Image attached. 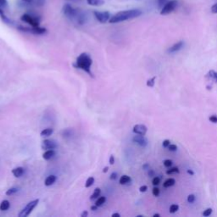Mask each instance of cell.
I'll use <instances>...</instances> for the list:
<instances>
[{"label":"cell","instance_id":"obj_36","mask_svg":"<svg viewBox=\"0 0 217 217\" xmlns=\"http://www.w3.org/2000/svg\"><path fill=\"white\" fill-rule=\"evenodd\" d=\"M163 147H164V148H168L169 147V145L170 144V140H168V139H165L164 141H163Z\"/></svg>","mask_w":217,"mask_h":217},{"label":"cell","instance_id":"obj_41","mask_svg":"<svg viewBox=\"0 0 217 217\" xmlns=\"http://www.w3.org/2000/svg\"><path fill=\"white\" fill-rule=\"evenodd\" d=\"M147 190H148V187H147V186H145V185H143V186L140 187V188H139V191H140L141 193H144V192H146Z\"/></svg>","mask_w":217,"mask_h":217},{"label":"cell","instance_id":"obj_10","mask_svg":"<svg viewBox=\"0 0 217 217\" xmlns=\"http://www.w3.org/2000/svg\"><path fill=\"white\" fill-rule=\"evenodd\" d=\"M132 141H133L134 143H136L137 144H138L139 146H142V147H145V146H147V144H148V140L144 137L143 135L137 134V136H134V137H133Z\"/></svg>","mask_w":217,"mask_h":217},{"label":"cell","instance_id":"obj_21","mask_svg":"<svg viewBox=\"0 0 217 217\" xmlns=\"http://www.w3.org/2000/svg\"><path fill=\"white\" fill-rule=\"evenodd\" d=\"M100 193H101V190H100V188H99V187L95 188V189H94L93 193V194H92V196L90 197V199H91V200L97 199L100 196Z\"/></svg>","mask_w":217,"mask_h":217},{"label":"cell","instance_id":"obj_39","mask_svg":"<svg viewBox=\"0 0 217 217\" xmlns=\"http://www.w3.org/2000/svg\"><path fill=\"white\" fill-rule=\"evenodd\" d=\"M210 120L212 122V123H217V116L216 115H211L210 117Z\"/></svg>","mask_w":217,"mask_h":217},{"label":"cell","instance_id":"obj_17","mask_svg":"<svg viewBox=\"0 0 217 217\" xmlns=\"http://www.w3.org/2000/svg\"><path fill=\"white\" fill-rule=\"evenodd\" d=\"M10 207V203L9 200H3L0 204V210L2 211H5V210H8Z\"/></svg>","mask_w":217,"mask_h":217},{"label":"cell","instance_id":"obj_46","mask_svg":"<svg viewBox=\"0 0 217 217\" xmlns=\"http://www.w3.org/2000/svg\"><path fill=\"white\" fill-rule=\"evenodd\" d=\"M108 166H106V167H105V168L103 169V172H104V173H106V172H108Z\"/></svg>","mask_w":217,"mask_h":217},{"label":"cell","instance_id":"obj_42","mask_svg":"<svg viewBox=\"0 0 217 217\" xmlns=\"http://www.w3.org/2000/svg\"><path fill=\"white\" fill-rule=\"evenodd\" d=\"M211 12L214 13V14H217V3H215L211 7Z\"/></svg>","mask_w":217,"mask_h":217},{"label":"cell","instance_id":"obj_11","mask_svg":"<svg viewBox=\"0 0 217 217\" xmlns=\"http://www.w3.org/2000/svg\"><path fill=\"white\" fill-rule=\"evenodd\" d=\"M147 131H148L147 126L144 125H142V124H137L133 126V132L135 134H139V135L144 136L147 133Z\"/></svg>","mask_w":217,"mask_h":217},{"label":"cell","instance_id":"obj_2","mask_svg":"<svg viewBox=\"0 0 217 217\" xmlns=\"http://www.w3.org/2000/svg\"><path fill=\"white\" fill-rule=\"evenodd\" d=\"M142 14V11L139 9H129V10H124L116 13L114 15L110 17L109 23H119L125 20H128L131 19L137 18Z\"/></svg>","mask_w":217,"mask_h":217},{"label":"cell","instance_id":"obj_44","mask_svg":"<svg viewBox=\"0 0 217 217\" xmlns=\"http://www.w3.org/2000/svg\"><path fill=\"white\" fill-rule=\"evenodd\" d=\"M88 216V212L87 211H83L81 215V217H87Z\"/></svg>","mask_w":217,"mask_h":217},{"label":"cell","instance_id":"obj_37","mask_svg":"<svg viewBox=\"0 0 217 217\" xmlns=\"http://www.w3.org/2000/svg\"><path fill=\"white\" fill-rule=\"evenodd\" d=\"M7 0H0V8H5L7 6Z\"/></svg>","mask_w":217,"mask_h":217},{"label":"cell","instance_id":"obj_7","mask_svg":"<svg viewBox=\"0 0 217 217\" xmlns=\"http://www.w3.org/2000/svg\"><path fill=\"white\" fill-rule=\"evenodd\" d=\"M94 16L100 23H105L110 19V14L108 11H94Z\"/></svg>","mask_w":217,"mask_h":217},{"label":"cell","instance_id":"obj_20","mask_svg":"<svg viewBox=\"0 0 217 217\" xmlns=\"http://www.w3.org/2000/svg\"><path fill=\"white\" fill-rule=\"evenodd\" d=\"M175 183H176V180H175V179H173V178H169V179H167V180L164 181L163 186H164V187H170L175 185Z\"/></svg>","mask_w":217,"mask_h":217},{"label":"cell","instance_id":"obj_14","mask_svg":"<svg viewBox=\"0 0 217 217\" xmlns=\"http://www.w3.org/2000/svg\"><path fill=\"white\" fill-rule=\"evenodd\" d=\"M24 168L23 167H17L12 170V174L15 176V177H20L23 174H24Z\"/></svg>","mask_w":217,"mask_h":217},{"label":"cell","instance_id":"obj_24","mask_svg":"<svg viewBox=\"0 0 217 217\" xmlns=\"http://www.w3.org/2000/svg\"><path fill=\"white\" fill-rule=\"evenodd\" d=\"M155 80H156V76H154V77H152L151 79H149V80L147 81V86L149 87H153L155 86Z\"/></svg>","mask_w":217,"mask_h":217},{"label":"cell","instance_id":"obj_47","mask_svg":"<svg viewBox=\"0 0 217 217\" xmlns=\"http://www.w3.org/2000/svg\"><path fill=\"white\" fill-rule=\"evenodd\" d=\"M69 2H72V3H78V2H82V0H67Z\"/></svg>","mask_w":217,"mask_h":217},{"label":"cell","instance_id":"obj_23","mask_svg":"<svg viewBox=\"0 0 217 217\" xmlns=\"http://www.w3.org/2000/svg\"><path fill=\"white\" fill-rule=\"evenodd\" d=\"M94 178L93 177V176H90V177H88L87 179V181H86V183H85V187H92L93 185V183H94Z\"/></svg>","mask_w":217,"mask_h":217},{"label":"cell","instance_id":"obj_8","mask_svg":"<svg viewBox=\"0 0 217 217\" xmlns=\"http://www.w3.org/2000/svg\"><path fill=\"white\" fill-rule=\"evenodd\" d=\"M20 31L22 32H32L34 34H43L46 32V29L43 27H40V26H36L33 27L32 26V28L30 27H23V26H19L18 27Z\"/></svg>","mask_w":217,"mask_h":217},{"label":"cell","instance_id":"obj_13","mask_svg":"<svg viewBox=\"0 0 217 217\" xmlns=\"http://www.w3.org/2000/svg\"><path fill=\"white\" fill-rule=\"evenodd\" d=\"M54 156H55V151L54 149H49V150H46L43 155V158L46 160H49L51 159H53Z\"/></svg>","mask_w":217,"mask_h":217},{"label":"cell","instance_id":"obj_16","mask_svg":"<svg viewBox=\"0 0 217 217\" xmlns=\"http://www.w3.org/2000/svg\"><path fill=\"white\" fill-rule=\"evenodd\" d=\"M131 181H132V179H131V177H130L129 176H127V175H123L122 176H120V180H119V182H120V184H121V185H126V184L131 182Z\"/></svg>","mask_w":217,"mask_h":217},{"label":"cell","instance_id":"obj_38","mask_svg":"<svg viewBox=\"0 0 217 217\" xmlns=\"http://www.w3.org/2000/svg\"><path fill=\"white\" fill-rule=\"evenodd\" d=\"M158 1V4H159V6L160 7H161V6H164L169 0H157Z\"/></svg>","mask_w":217,"mask_h":217},{"label":"cell","instance_id":"obj_31","mask_svg":"<svg viewBox=\"0 0 217 217\" xmlns=\"http://www.w3.org/2000/svg\"><path fill=\"white\" fill-rule=\"evenodd\" d=\"M195 199H196V198H195V196H194L193 194H190V195H188V197H187V202L190 203V204L194 203Z\"/></svg>","mask_w":217,"mask_h":217},{"label":"cell","instance_id":"obj_33","mask_svg":"<svg viewBox=\"0 0 217 217\" xmlns=\"http://www.w3.org/2000/svg\"><path fill=\"white\" fill-rule=\"evenodd\" d=\"M152 193H153V195L155 196V197H158L160 195V189L158 187H154L153 190H152Z\"/></svg>","mask_w":217,"mask_h":217},{"label":"cell","instance_id":"obj_43","mask_svg":"<svg viewBox=\"0 0 217 217\" xmlns=\"http://www.w3.org/2000/svg\"><path fill=\"white\" fill-rule=\"evenodd\" d=\"M108 163L110 164H114V155H110L109 160H108Z\"/></svg>","mask_w":217,"mask_h":217},{"label":"cell","instance_id":"obj_35","mask_svg":"<svg viewBox=\"0 0 217 217\" xmlns=\"http://www.w3.org/2000/svg\"><path fill=\"white\" fill-rule=\"evenodd\" d=\"M168 149H169L170 151H176L177 147H176V145H175V144H170L169 147H168Z\"/></svg>","mask_w":217,"mask_h":217},{"label":"cell","instance_id":"obj_1","mask_svg":"<svg viewBox=\"0 0 217 217\" xmlns=\"http://www.w3.org/2000/svg\"><path fill=\"white\" fill-rule=\"evenodd\" d=\"M63 13L72 22L83 25L86 22V14L79 9H76L70 4H65L63 7Z\"/></svg>","mask_w":217,"mask_h":217},{"label":"cell","instance_id":"obj_51","mask_svg":"<svg viewBox=\"0 0 217 217\" xmlns=\"http://www.w3.org/2000/svg\"><path fill=\"white\" fill-rule=\"evenodd\" d=\"M160 214H155L154 215V217H160Z\"/></svg>","mask_w":217,"mask_h":217},{"label":"cell","instance_id":"obj_45","mask_svg":"<svg viewBox=\"0 0 217 217\" xmlns=\"http://www.w3.org/2000/svg\"><path fill=\"white\" fill-rule=\"evenodd\" d=\"M97 209H98V206L95 205H93V206H92L91 207V210H93V211H95V210H97Z\"/></svg>","mask_w":217,"mask_h":217},{"label":"cell","instance_id":"obj_34","mask_svg":"<svg viewBox=\"0 0 217 217\" xmlns=\"http://www.w3.org/2000/svg\"><path fill=\"white\" fill-rule=\"evenodd\" d=\"M164 165L165 166V167H167V168H169V167H170L171 165H172V161L170 160H164Z\"/></svg>","mask_w":217,"mask_h":217},{"label":"cell","instance_id":"obj_49","mask_svg":"<svg viewBox=\"0 0 217 217\" xmlns=\"http://www.w3.org/2000/svg\"><path fill=\"white\" fill-rule=\"evenodd\" d=\"M187 173H188V174H191V175H193V174H194L193 171L191 170H187Z\"/></svg>","mask_w":217,"mask_h":217},{"label":"cell","instance_id":"obj_29","mask_svg":"<svg viewBox=\"0 0 217 217\" xmlns=\"http://www.w3.org/2000/svg\"><path fill=\"white\" fill-rule=\"evenodd\" d=\"M173 173H179V169L177 167H174V168H171L170 170H168L166 171L167 175H170V174H173Z\"/></svg>","mask_w":217,"mask_h":217},{"label":"cell","instance_id":"obj_18","mask_svg":"<svg viewBox=\"0 0 217 217\" xmlns=\"http://www.w3.org/2000/svg\"><path fill=\"white\" fill-rule=\"evenodd\" d=\"M53 132H54V129H52V128H46V129H44V130H43L42 132H41V133H40V135H41V137H49V136H51L52 134H53Z\"/></svg>","mask_w":217,"mask_h":217},{"label":"cell","instance_id":"obj_4","mask_svg":"<svg viewBox=\"0 0 217 217\" xmlns=\"http://www.w3.org/2000/svg\"><path fill=\"white\" fill-rule=\"evenodd\" d=\"M39 203V199H35V200H32L31 201L30 203H28L26 205V206L20 212L19 214V217H27L32 212V210H34V208L38 205Z\"/></svg>","mask_w":217,"mask_h":217},{"label":"cell","instance_id":"obj_15","mask_svg":"<svg viewBox=\"0 0 217 217\" xmlns=\"http://www.w3.org/2000/svg\"><path fill=\"white\" fill-rule=\"evenodd\" d=\"M55 181H56V176H55L54 175H50V176H49L45 179L44 184H45V186L49 187V186H51V185L54 184V182H55Z\"/></svg>","mask_w":217,"mask_h":217},{"label":"cell","instance_id":"obj_3","mask_svg":"<svg viewBox=\"0 0 217 217\" xmlns=\"http://www.w3.org/2000/svg\"><path fill=\"white\" fill-rule=\"evenodd\" d=\"M93 64V59L90 57V55L86 53H82L77 58H76V64H74L73 65L76 68L81 69L82 70H84L85 72H87L90 76H93V73L91 72V66Z\"/></svg>","mask_w":217,"mask_h":217},{"label":"cell","instance_id":"obj_50","mask_svg":"<svg viewBox=\"0 0 217 217\" xmlns=\"http://www.w3.org/2000/svg\"><path fill=\"white\" fill-rule=\"evenodd\" d=\"M3 14V10L2 9V8H0V15Z\"/></svg>","mask_w":217,"mask_h":217},{"label":"cell","instance_id":"obj_5","mask_svg":"<svg viewBox=\"0 0 217 217\" xmlns=\"http://www.w3.org/2000/svg\"><path fill=\"white\" fill-rule=\"evenodd\" d=\"M177 1L176 0H170V1H168L164 6H163L162 9L160 11V14H168L170 13H171L172 11L175 10V9L177 7Z\"/></svg>","mask_w":217,"mask_h":217},{"label":"cell","instance_id":"obj_25","mask_svg":"<svg viewBox=\"0 0 217 217\" xmlns=\"http://www.w3.org/2000/svg\"><path fill=\"white\" fill-rule=\"evenodd\" d=\"M17 192H18V188H16V187H11V188H9V190L6 191V195L11 196V195L14 194V193H17Z\"/></svg>","mask_w":217,"mask_h":217},{"label":"cell","instance_id":"obj_9","mask_svg":"<svg viewBox=\"0 0 217 217\" xmlns=\"http://www.w3.org/2000/svg\"><path fill=\"white\" fill-rule=\"evenodd\" d=\"M57 143L52 140V139H46L44 141H43L42 144H41V148L43 150H49V149H54L57 148Z\"/></svg>","mask_w":217,"mask_h":217},{"label":"cell","instance_id":"obj_12","mask_svg":"<svg viewBox=\"0 0 217 217\" xmlns=\"http://www.w3.org/2000/svg\"><path fill=\"white\" fill-rule=\"evenodd\" d=\"M183 44H184L183 42L180 41V42L175 43L173 46H171V47L168 49V52H169V53H175V52H176V51H179V50L183 47Z\"/></svg>","mask_w":217,"mask_h":217},{"label":"cell","instance_id":"obj_30","mask_svg":"<svg viewBox=\"0 0 217 217\" xmlns=\"http://www.w3.org/2000/svg\"><path fill=\"white\" fill-rule=\"evenodd\" d=\"M152 183H153V185H154V186H157V185H159V184L160 183V177H158V176L154 177V178H153V180H152Z\"/></svg>","mask_w":217,"mask_h":217},{"label":"cell","instance_id":"obj_19","mask_svg":"<svg viewBox=\"0 0 217 217\" xmlns=\"http://www.w3.org/2000/svg\"><path fill=\"white\" fill-rule=\"evenodd\" d=\"M87 3L93 6H101L105 3L104 0H87Z\"/></svg>","mask_w":217,"mask_h":217},{"label":"cell","instance_id":"obj_22","mask_svg":"<svg viewBox=\"0 0 217 217\" xmlns=\"http://www.w3.org/2000/svg\"><path fill=\"white\" fill-rule=\"evenodd\" d=\"M105 202H106V198L104 197V196H101V197H99V198L97 199V200H96V202H95V205H96L98 207H100V206H102Z\"/></svg>","mask_w":217,"mask_h":217},{"label":"cell","instance_id":"obj_40","mask_svg":"<svg viewBox=\"0 0 217 217\" xmlns=\"http://www.w3.org/2000/svg\"><path fill=\"white\" fill-rule=\"evenodd\" d=\"M117 176H118L117 173H116V172H113V173L110 175V177H109V179H110V180H115V179L117 178Z\"/></svg>","mask_w":217,"mask_h":217},{"label":"cell","instance_id":"obj_6","mask_svg":"<svg viewBox=\"0 0 217 217\" xmlns=\"http://www.w3.org/2000/svg\"><path fill=\"white\" fill-rule=\"evenodd\" d=\"M21 20L29 24L31 26H33V27H36V26H39V20L37 18V17H34L32 16V14H25L21 16Z\"/></svg>","mask_w":217,"mask_h":217},{"label":"cell","instance_id":"obj_26","mask_svg":"<svg viewBox=\"0 0 217 217\" xmlns=\"http://www.w3.org/2000/svg\"><path fill=\"white\" fill-rule=\"evenodd\" d=\"M207 76L210 77V78H211V79H214L215 81H216L217 82V72H216L215 70H210V71L208 73Z\"/></svg>","mask_w":217,"mask_h":217},{"label":"cell","instance_id":"obj_32","mask_svg":"<svg viewBox=\"0 0 217 217\" xmlns=\"http://www.w3.org/2000/svg\"><path fill=\"white\" fill-rule=\"evenodd\" d=\"M211 213H212V209H210V208H209V209H207V210H205V211H204V213H203V216H210V215H211Z\"/></svg>","mask_w":217,"mask_h":217},{"label":"cell","instance_id":"obj_28","mask_svg":"<svg viewBox=\"0 0 217 217\" xmlns=\"http://www.w3.org/2000/svg\"><path fill=\"white\" fill-rule=\"evenodd\" d=\"M24 2L27 3H35V4H38V3H43V0H23Z\"/></svg>","mask_w":217,"mask_h":217},{"label":"cell","instance_id":"obj_27","mask_svg":"<svg viewBox=\"0 0 217 217\" xmlns=\"http://www.w3.org/2000/svg\"><path fill=\"white\" fill-rule=\"evenodd\" d=\"M178 210H179V206L177 205H171L170 206V212L172 213V214L176 213Z\"/></svg>","mask_w":217,"mask_h":217},{"label":"cell","instance_id":"obj_48","mask_svg":"<svg viewBox=\"0 0 217 217\" xmlns=\"http://www.w3.org/2000/svg\"><path fill=\"white\" fill-rule=\"evenodd\" d=\"M120 215L119 214V213H114V214H113L112 215V217H120Z\"/></svg>","mask_w":217,"mask_h":217}]
</instances>
